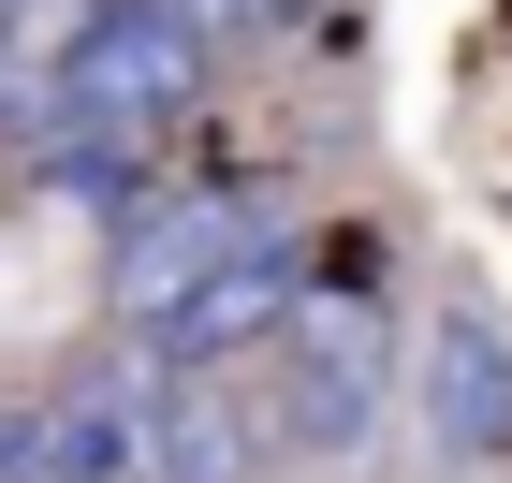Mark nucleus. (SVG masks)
Returning <instances> with one entry per match:
<instances>
[{"instance_id":"obj_1","label":"nucleus","mask_w":512,"mask_h":483,"mask_svg":"<svg viewBox=\"0 0 512 483\" xmlns=\"http://www.w3.org/2000/svg\"><path fill=\"white\" fill-rule=\"evenodd\" d=\"M220 59H235V44L205 30L191 0H88L74 59H59V132H88V147H161V132L205 118ZM59 132H44V147H59Z\"/></svg>"},{"instance_id":"obj_4","label":"nucleus","mask_w":512,"mask_h":483,"mask_svg":"<svg viewBox=\"0 0 512 483\" xmlns=\"http://www.w3.org/2000/svg\"><path fill=\"white\" fill-rule=\"evenodd\" d=\"M147 381L161 366H88L44 396H0V483H147Z\"/></svg>"},{"instance_id":"obj_2","label":"nucleus","mask_w":512,"mask_h":483,"mask_svg":"<svg viewBox=\"0 0 512 483\" xmlns=\"http://www.w3.org/2000/svg\"><path fill=\"white\" fill-rule=\"evenodd\" d=\"M395 293H308L293 337H278L249 381H264V425H278V469H352L395 410Z\"/></svg>"},{"instance_id":"obj_6","label":"nucleus","mask_w":512,"mask_h":483,"mask_svg":"<svg viewBox=\"0 0 512 483\" xmlns=\"http://www.w3.org/2000/svg\"><path fill=\"white\" fill-rule=\"evenodd\" d=\"M410 396H425V440L454 454V469H498L512 454V322L498 308H439Z\"/></svg>"},{"instance_id":"obj_3","label":"nucleus","mask_w":512,"mask_h":483,"mask_svg":"<svg viewBox=\"0 0 512 483\" xmlns=\"http://www.w3.org/2000/svg\"><path fill=\"white\" fill-rule=\"evenodd\" d=\"M308 293H322V249L308 235H249V249H220L191 293H161V308L132 322V352L147 366H264Z\"/></svg>"},{"instance_id":"obj_5","label":"nucleus","mask_w":512,"mask_h":483,"mask_svg":"<svg viewBox=\"0 0 512 483\" xmlns=\"http://www.w3.org/2000/svg\"><path fill=\"white\" fill-rule=\"evenodd\" d=\"M278 425L249 366H161L147 381V483H264Z\"/></svg>"}]
</instances>
